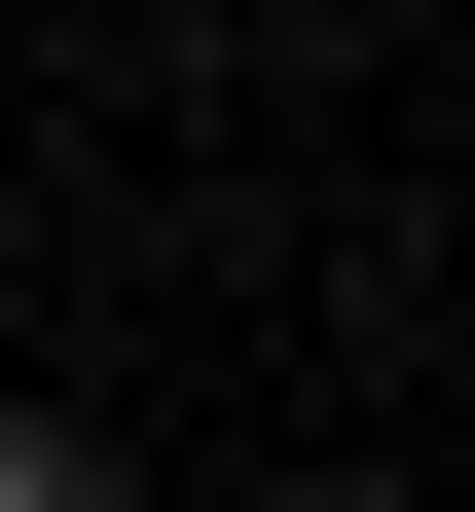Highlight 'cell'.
Masks as SVG:
<instances>
[{
    "label": "cell",
    "mask_w": 475,
    "mask_h": 512,
    "mask_svg": "<svg viewBox=\"0 0 475 512\" xmlns=\"http://www.w3.org/2000/svg\"><path fill=\"white\" fill-rule=\"evenodd\" d=\"M0 512H147V476H110V439H74V403H0Z\"/></svg>",
    "instance_id": "6da1fadb"
}]
</instances>
